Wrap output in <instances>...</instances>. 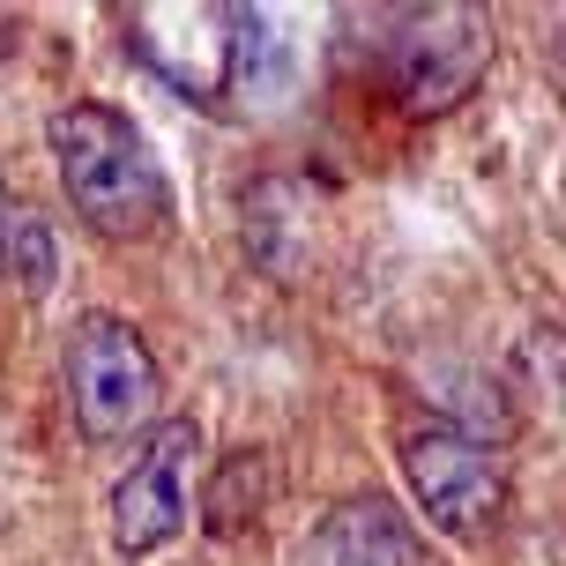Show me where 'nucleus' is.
Masks as SVG:
<instances>
[{"mask_svg": "<svg viewBox=\"0 0 566 566\" xmlns=\"http://www.w3.org/2000/svg\"><path fill=\"white\" fill-rule=\"evenodd\" d=\"M8 276L23 283L30 298H45L60 276V254H53V224L38 217V209H23L15 217V239H8Z\"/></svg>", "mask_w": 566, "mask_h": 566, "instance_id": "9", "label": "nucleus"}, {"mask_svg": "<svg viewBox=\"0 0 566 566\" xmlns=\"http://www.w3.org/2000/svg\"><path fill=\"white\" fill-rule=\"evenodd\" d=\"M261 507H269V454H261V448L224 454L217 478H209V492H201V522H209V537H239Z\"/></svg>", "mask_w": 566, "mask_h": 566, "instance_id": "8", "label": "nucleus"}, {"mask_svg": "<svg viewBox=\"0 0 566 566\" xmlns=\"http://www.w3.org/2000/svg\"><path fill=\"white\" fill-rule=\"evenodd\" d=\"M402 478L418 492V514L432 530H448V537H492L500 530V514H507V462L470 440V432H454V424H418L410 440H402Z\"/></svg>", "mask_w": 566, "mask_h": 566, "instance_id": "4", "label": "nucleus"}, {"mask_svg": "<svg viewBox=\"0 0 566 566\" xmlns=\"http://www.w3.org/2000/svg\"><path fill=\"white\" fill-rule=\"evenodd\" d=\"M187 462H195V424L171 418L157 424L142 454L127 462V478L113 484V544L119 559H149L157 544L179 537L187 522Z\"/></svg>", "mask_w": 566, "mask_h": 566, "instance_id": "5", "label": "nucleus"}, {"mask_svg": "<svg viewBox=\"0 0 566 566\" xmlns=\"http://www.w3.org/2000/svg\"><path fill=\"white\" fill-rule=\"evenodd\" d=\"M298 566H424L418 530L396 500L380 492H358V500H336L321 514V530L306 537Z\"/></svg>", "mask_w": 566, "mask_h": 566, "instance_id": "6", "label": "nucleus"}, {"mask_svg": "<svg viewBox=\"0 0 566 566\" xmlns=\"http://www.w3.org/2000/svg\"><path fill=\"white\" fill-rule=\"evenodd\" d=\"M380 23V75L410 119L454 113L492 67V15L470 0H432V8H388Z\"/></svg>", "mask_w": 566, "mask_h": 566, "instance_id": "2", "label": "nucleus"}, {"mask_svg": "<svg viewBox=\"0 0 566 566\" xmlns=\"http://www.w3.org/2000/svg\"><path fill=\"white\" fill-rule=\"evenodd\" d=\"M45 142L60 157V187L90 231L142 239L165 224V171L149 157V142L135 135V119H119L113 105H60Z\"/></svg>", "mask_w": 566, "mask_h": 566, "instance_id": "1", "label": "nucleus"}, {"mask_svg": "<svg viewBox=\"0 0 566 566\" xmlns=\"http://www.w3.org/2000/svg\"><path fill=\"white\" fill-rule=\"evenodd\" d=\"M15 217H23V209H15L8 179H0V276H8V239H15Z\"/></svg>", "mask_w": 566, "mask_h": 566, "instance_id": "10", "label": "nucleus"}, {"mask_svg": "<svg viewBox=\"0 0 566 566\" xmlns=\"http://www.w3.org/2000/svg\"><path fill=\"white\" fill-rule=\"evenodd\" d=\"M67 396L83 440H127L157 410V358L119 313H83L67 328Z\"/></svg>", "mask_w": 566, "mask_h": 566, "instance_id": "3", "label": "nucleus"}, {"mask_svg": "<svg viewBox=\"0 0 566 566\" xmlns=\"http://www.w3.org/2000/svg\"><path fill=\"white\" fill-rule=\"evenodd\" d=\"M313 224H321L313 187L283 179V171L254 179L247 201H239V239H247V254H254L276 283H291V276H306V269H313Z\"/></svg>", "mask_w": 566, "mask_h": 566, "instance_id": "7", "label": "nucleus"}, {"mask_svg": "<svg viewBox=\"0 0 566 566\" xmlns=\"http://www.w3.org/2000/svg\"><path fill=\"white\" fill-rule=\"evenodd\" d=\"M8 45H15V15H0V53H8Z\"/></svg>", "mask_w": 566, "mask_h": 566, "instance_id": "11", "label": "nucleus"}]
</instances>
